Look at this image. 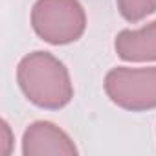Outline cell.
<instances>
[{
	"mask_svg": "<svg viewBox=\"0 0 156 156\" xmlns=\"http://www.w3.org/2000/svg\"><path fill=\"white\" fill-rule=\"evenodd\" d=\"M0 154L8 156L11 152V145H13V136H11V129L8 125L6 119H2V138H0Z\"/></svg>",
	"mask_w": 156,
	"mask_h": 156,
	"instance_id": "7",
	"label": "cell"
},
{
	"mask_svg": "<svg viewBox=\"0 0 156 156\" xmlns=\"http://www.w3.org/2000/svg\"><path fill=\"white\" fill-rule=\"evenodd\" d=\"M118 57L129 62L156 61V20L140 30H123L114 42Z\"/></svg>",
	"mask_w": 156,
	"mask_h": 156,
	"instance_id": "5",
	"label": "cell"
},
{
	"mask_svg": "<svg viewBox=\"0 0 156 156\" xmlns=\"http://www.w3.org/2000/svg\"><path fill=\"white\" fill-rule=\"evenodd\" d=\"M17 83L26 99L39 108L59 110L73 98L66 66L48 51H33L19 62Z\"/></svg>",
	"mask_w": 156,
	"mask_h": 156,
	"instance_id": "1",
	"label": "cell"
},
{
	"mask_svg": "<svg viewBox=\"0 0 156 156\" xmlns=\"http://www.w3.org/2000/svg\"><path fill=\"white\" fill-rule=\"evenodd\" d=\"M31 28L44 42L62 46L81 39L87 15L79 0H37L31 9Z\"/></svg>",
	"mask_w": 156,
	"mask_h": 156,
	"instance_id": "2",
	"label": "cell"
},
{
	"mask_svg": "<svg viewBox=\"0 0 156 156\" xmlns=\"http://www.w3.org/2000/svg\"><path fill=\"white\" fill-rule=\"evenodd\" d=\"M118 9L127 22H140L156 11V0H116Z\"/></svg>",
	"mask_w": 156,
	"mask_h": 156,
	"instance_id": "6",
	"label": "cell"
},
{
	"mask_svg": "<svg viewBox=\"0 0 156 156\" xmlns=\"http://www.w3.org/2000/svg\"><path fill=\"white\" fill-rule=\"evenodd\" d=\"M105 92L114 105L130 112L156 108V66L112 68L105 77Z\"/></svg>",
	"mask_w": 156,
	"mask_h": 156,
	"instance_id": "3",
	"label": "cell"
},
{
	"mask_svg": "<svg viewBox=\"0 0 156 156\" xmlns=\"http://www.w3.org/2000/svg\"><path fill=\"white\" fill-rule=\"evenodd\" d=\"M22 154L24 156H46V154H64L75 156L77 147L72 138L50 121L31 123L22 136Z\"/></svg>",
	"mask_w": 156,
	"mask_h": 156,
	"instance_id": "4",
	"label": "cell"
}]
</instances>
